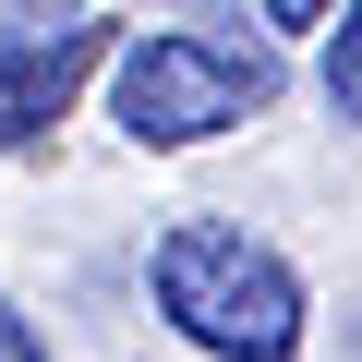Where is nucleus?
<instances>
[{
    "instance_id": "3",
    "label": "nucleus",
    "mask_w": 362,
    "mask_h": 362,
    "mask_svg": "<svg viewBox=\"0 0 362 362\" xmlns=\"http://www.w3.org/2000/svg\"><path fill=\"white\" fill-rule=\"evenodd\" d=\"M97 37H109V25H85V37H61V49H0V157L37 145V133L73 109V85L97 73Z\"/></svg>"
},
{
    "instance_id": "7",
    "label": "nucleus",
    "mask_w": 362,
    "mask_h": 362,
    "mask_svg": "<svg viewBox=\"0 0 362 362\" xmlns=\"http://www.w3.org/2000/svg\"><path fill=\"white\" fill-rule=\"evenodd\" d=\"M254 13H266V37H314V25L338 13V0H254Z\"/></svg>"
},
{
    "instance_id": "6",
    "label": "nucleus",
    "mask_w": 362,
    "mask_h": 362,
    "mask_svg": "<svg viewBox=\"0 0 362 362\" xmlns=\"http://www.w3.org/2000/svg\"><path fill=\"white\" fill-rule=\"evenodd\" d=\"M0 362H49V338H37V314L0 290Z\"/></svg>"
},
{
    "instance_id": "1",
    "label": "nucleus",
    "mask_w": 362,
    "mask_h": 362,
    "mask_svg": "<svg viewBox=\"0 0 362 362\" xmlns=\"http://www.w3.org/2000/svg\"><path fill=\"white\" fill-rule=\"evenodd\" d=\"M145 290H157V314L194 338L206 362H290L302 326H314L290 254L254 242V230H230V218H181V230H157Z\"/></svg>"
},
{
    "instance_id": "2",
    "label": "nucleus",
    "mask_w": 362,
    "mask_h": 362,
    "mask_svg": "<svg viewBox=\"0 0 362 362\" xmlns=\"http://www.w3.org/2000/svg\"><path fill=\"white\" fill-rule=\"evenodd\" d=\"M278 109V37H230V25H157L109 61V121L145 145V157H181V145H218L242 121Z\"/></svg>"
},
{
    "instance_id": "5",
    "label": "nucleus",
    "mask_w": 362,
    "mask_h": 362,
    "mask_svg": "<svg viewBox=\"0 0 362 362\" xmlns=\"http://www.w3.org/2000/svg\"><path fill=\"white\" fill-rule=\"evenodd\" d=\"M97 13L85 0H0V49H61V37H85Z\"/></svg>"
},
{
    "instance_id": "4",
    "label": "nucleus",
    "mask_w": 362,
    "mask_h": 362,
    "mask_svg": "<svg viewBox=\"0 0 362 362\" xmlns=\"http://www.w3.org/2000/svg\"><path fill=\"white\" fill-rule=\"evenodd\" d=\"M326 109L362 121V0H338V13H326Z\"/></svg>"
}]
</instances>
